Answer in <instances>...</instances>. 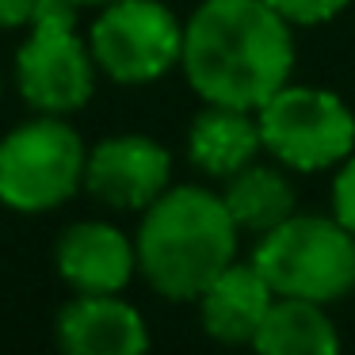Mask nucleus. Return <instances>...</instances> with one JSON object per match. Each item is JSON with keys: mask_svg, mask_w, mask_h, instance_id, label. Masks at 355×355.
<instances>
[{"mask_svg": "<svg viewBox=\"0 0 355 355\" xmlns=\"http://www.w3.org/2000/svg\"><path fill=\"white\" fill-rule=\"evenodd\" d=\"M180 65L199 100L260 111L291 85V24L268 0H202L184 24Z\"/></svg>", "mask_w": 355, "mask_h": 355, "instance_id": "f257e3e1", "label": "nucleus"}, {"mask_svg": "<svg viewBox=\"0 0 355 355\" xmlns=\"http://www.w3.org/2000/svg\"><path fill=\"white\" fill-rule=\"evenodd\" d=\"M237 222L230 218L222 195L202 187H168L146 207L138 225V268L161 298L195 302L218 271H225L237 252Z\"/></svg>", "mask_w": 355, "mask_h": 355, "instance_id": "f03ea898", "label": "nucleus"}, {"mask_svg": "<svg viewBox=\"0 0 355 355\" xmlns=\"http://www.w3.org/2000/svg\"><path fill=\"white\" fill-rule=\"evenodd\" d=\"M252 263L279 298L329 306L355 291V233L336 218L294 214L279 230L263 233Z\"/></svg>", "mask_w": 355, "mask_h": 355, "instance_id": "7ed1b4c3", "label": "nucleus"}, {"mask_svg": "<svg viewBox=\"0 0 355 355\" xmlns=\"http://www.w3.org/2000/svg\"><path fill=\"white\" fill-rule=\"evenodd\" d=\"M88 149L62 115H42L0 138V202L19 214H46L85 184Z\"/></svg>", "mask_w": 355, "mask_h": 355, "instance_id": "20e7f679", "label": "nucleus"}, {"mask_svg": "<svg viewBox=\"0 0 355 355\" xmlns=\"http://www.w3.org/2000/svg\"><path fill=\"white\" fill-rule=\"evenodd\" d=\"M31 35L16 50L19 96L39 115H69L92 100L96 58L92 46L77 35V4L39 0Z\"/></svg>", "mask_w": 355, "mask_h": 355, "instance_id": "39448f33", "label": "nucleus"}, {"mask_svg": "<svg viewBox=\"0 0 355 355\" xmlns=\"http://www.w3.org/2000/svg\"><path fill=\"white\" fill-rule=\"evenodd\" d=\"M256 123L263 149L294 172H321L355 153V115L324 88L283 85L256 111Z\"/></svg>", "mask_w": 355, "mask_h": 355, "instance_id": "423d86ee", "label": "nucleus"}, {"mask_svg": "<svg viewBox=\"0 0 355 355\" xmlns=\"http://www.w3.org/2000/svg\"><path fill=\"white\" fill-rule=\"evenodd\" d=\"M96 69L119 85H149L184 54V27L161 0H111L88 31Z\"/></svg>", "mask_w": 355, "mask_h": 355, "instance_id": "0eeeda50", "label": "nucleus"}, {"mask_svg": "<svg viewBox=\"0 0 355 355\" xmlns=\"http://www.w3.org/2000/svg\"><path fill=\"white\" fill-rule=\"evenodd\" d=\"M172 157L146 134H115L88 149L85 187L111 210H146L168 191Z\"/></svg>", "mask_w": 355, "mask_h": 355, "instance_id": "6e6552de", "label": "nucleus"}, {"mask_svg": "<svg viewBox=\"0 0 355 355\" xmlns=\"http://www.w3.org/2000/svg\"><path fill=\"white\" fill-rule=\"evenodd\" d=\"M54 336L62 355H146L149 329L119 294H77L58 313Z\"/></svg>", "mask_w": 355, "mask_h": 355, "instance_id": "1a4fd4ad", "label": "nucleus"}, {"mask_svg": "<svg viewBox=\"0 0 355 355\" xmlns=\"http://www.w3.org/2000/svg\"><path fill=\"white\" fill-rule=\"evenodd\" d=\"M54 263L77 294H119L134 279L138 248L107 222H77L58 237Z\"/></svg>", "mask_w": 355, "mask_h": 355, "instance_id": "9d476101", "label": "nucleus"}, {"mask_svg": "<svg viewBox=\"0 0 355 355\" xmlns=\"http://www.w3.org/2000/svg\"><path fill=\"white\" fill-rule=\"evenodd\" d=\"M275 298L279 294L271 291V283L260 275V268L252 260L248 263L233 260L225 271H218L214 283L195 302H199V321L207 329V336L237 347V344H252V336L260 332Z\"/></svg>", "mask_w": 355, "mask_h": 355, "instance_id": "9b49d317", "label": "nucleus"}, {"mask_svg": "<svg viewBox=\"0 0 355 355\" xmlns=\"http://www.w3.org/2000/svg\"><path fill=\"white\" fill-rule=\"evenodd\" d=\"M260 149H263V138H260V123L252 119V111L207 103L191 119V130H187L191 164L218 180H230L233 172L252 164Z\"/></svg>", "mask_w": 355, "mask_h": 355, "instance_id": "f8f14e48", "label": "nucleus"}, {"mask_svg": "<svg viewBox=\"0 0 355 355\" xmlns=\"http://www.w3.org/2000/svg\"><path fill=\"white\" fill-rule=\"evenodd\" d=\"M248 347L256 355H340V332L317 302L275 298Z\"/></svg>", "mask_w": 355, "mask_h": 355, "instance_id": "ddd939ff", "label": "nucleus"}, {"mask_svg": "<svg viewBox=\"0 0 355 355\" xmlns=\"http://www.w3.org/2000/svg\"><path fill=\"white\" fill-rule=\"evenodd\" d=\"M222 202L230 210V218L237 222V230L245 233H263L279 230L286 218H294V187L283 172L268 168V164H245L241 172H233L225 180Z\"/></svg>", "mask_w": 355, "mask_h": 355, "instance_id": "4468645a", "label": "nucleus"}, {"mask_svg": "<svg viewBox=\"0 0 355 355\" xmlns=\"http://www.w3.org/2000/svg\"><path fill=\"white\" fill-rule=\"evenodd\" d=\"M291 27H317L336 19L352 0H268Z\"/></svg>", "mask_w": 355, "mask_h": 355, "instance_id": "2eb2a0df", "label": "nucleus"}, {"mask_svg": "<svg viewBox=\"0 0 355 355\" xmlns=\"http://www.w3.org/2000/svg\"><path fill=\"white\" fill-rule=\"evenodd\" d=\"M332 218L347 233H355V153L340 161V172L332 180Z\"/></svg>", "mask_w": 355, "mask_h": 355, "instance_id": "dca6fc26", "label": "nucleus"}, {"mask_svg": "<svg viewBox=\"0 0 355 355\" xmlns=\"http://www.w3.org/2000/svg\"><path fill=\"white\" fill-rule=\"evenodd\" d=\"M39 12V0H0V31L27 27Z\"/></svg>", "mask_w": 355, "mask_h": 355, "instance_id": "f3484780", "label": "nucleus"}, {"mask_svg": "<svg viewBox=\"0 0 355 355\" xmlns=\"http://www.w3.org/2000/svg\"><path fill=\"white\" fill-rule=\"evenodd\" d=\"M69 4H77V8H103L111 0H69Z\"/></svg>", "mask_w": 355, "mask_h": 355, "instance_id": "a211bd4d", "label": "nucleus"}, {"mask_svg": "<svg viewBox=\"0 0 355 355\" xmlns=\"http://www.w3.org/2000/svg\"><path fill=\"white\" fill-rule=\"evenodd\" d=\"M0 92H4V77H0Z\"/></svg>", "mask_w": 355, "mask_h": 355, "instance_id": "6ab92c4d", "label": "nucleus"}]
</instances>
